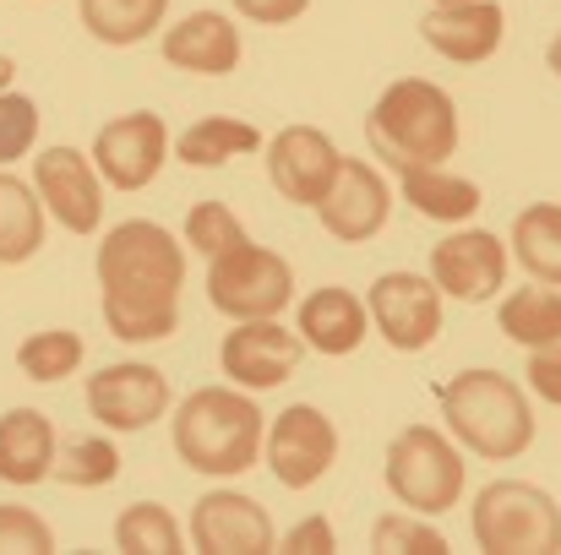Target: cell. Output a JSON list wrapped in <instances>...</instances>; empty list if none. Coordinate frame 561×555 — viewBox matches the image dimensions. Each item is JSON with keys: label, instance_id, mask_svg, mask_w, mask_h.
Returning <instances> with one entry per match:
<instances>
[{"label": "cell", "instance_id": "obj_1", "mask_svg": "<svg viewBox=\"0 0 561 555\" xmlns=\"http://www.w3.org/2000/svg\"><path fill=\"white\" fill-rule=\"evenodd\" d=\"M99 289L104 327L121 344H164L181 327L186 245L153 218H126L99 240Z\"/></svg>", "mask_w": 561, "mask_h": 555}, {"label": "cell", "instance_id": "obj_2", "mask_svg": "<svg viewBox=\"0 0 561 555\" xmlns=\"http://www.w3.org/2000/svg\"><path fill=\"white\" fill-rule=\"evenodd\" d=\"M366 142L392 170H436L458 153V104L425 77H398L366 115Z\"/></svg>", "mask_w": 561, "mask_h": 555}, {"label": "cell", "instance_id": "obj_3", "mask_svg": "<svg viewBox=\"0 0 561 555\" xmlns=\"http://www.w3.org/2000/svg\"><path fill=\"white\" fill-rule=\"evenodd\" d=\"M262 408L245 386H196L175 408V458L202 479H234L262 463Z\"/></svg>", "mask_w": 561, "mask_h": 555}, {"label": "cell", "instance_id": "obj_4", "mask_svg": "<svg viewBox=\"0 0 561 555\" xmlns=\"http://www.w3.org/2000/svg\"><path fill=\"white\" fill-rule=\"evenodd\" d=\"M436 403L453 441L480 452L485 463H513L535 447V408L524 386L502 370H458L436 392Z\"/></svg>", "mask_w": 561, "mask_h": 555}, {"label": "cell", "instance_id": "obj_5", "mask_svg": "<svg viewBox=\"0 0 561 555\" xmlns=\"http://www.w3.org/2000/svg\"><path fill=\"white\" fill-rule=\"evenodd\" d=\"M474 545L485 555H557L561 551V507L551 490L529 479H491L469 512Z\"/></svg>", "mask_w": 561, "mask_h": 555}, {"label": "cell", "instance_id": "obj_6", "mask_svg": "<svg viewBox=\"0 0 561 555\" xmlns=\"http://www.w3.org/2000/svg\"><path fill=\"white\" fill-rule=\"evenodd\" d=\"M463 452L453 436H442L436 425H409L392 436L387 447V490L420 512V518H442L463 501Z\"/></svg>", "mask_w": 561, "mask_h": 555}, {"label": "cell", "instance_id": "obj_7", "mask_svg": "<svg viewBox=\"0 0 561 555\" xmlns=\"http://www.w3.org/2000/svg\"><path fill=\"white\" fill-rule=\"evenodd\" d=\"M295 300V267L267 251L251 245V234L218 256H207V305L229 322H256V316H278Z\"/></svg>", "mask_w": 561, "mask_h": 555}, {"label": "cell", "instance_id": "obj_8", "mask_svg": "<svg viewBox=\"0 0 561 555\" xmlns=\"http://www.w3.org/2000/svg\"><path fill=\"white\" fill-rule=\"evenodd\" d=\"M262 452H267V469L284 490H311L339 463V425L317 403H289L284 414H273Z\"/></svg>", "mask_w": 561, "mask_h": 555}, {"label": "cell", "instance_id": "obj_9", "mask_svg": "<svg viewBox=\"0 0 561 555\" xmlns=\"http://www.w3.org/2000/svg\"><path fill=\"white\" fill-rule=\"evenodd\" d=\"M442 305H447V294L436 289L431 273H381L366 300L371 327L398 355H420L442 338Z\"/></svg>", "mask_w": 561, "mask_h": 555}, {"label": "cell", "instance_id": "obj_10", "mask_svg": "<svg viewBox=\"0 0 561 555\" xmlns=\"http://www.w3.org/2000/svg\"><path fill=\"white\" fill-rule=\"evenodd\" d=\"M170 159V126L153 109H131L93 137V170L115 190H148Z\"/></svg>", "mask_w": 561, "mask_h": 555}, {"label": "cell", "instance_id": "obj_11", "mask_svg": "<svg viewBox=\"0 0 561 555\" xmlns=\"http://www.w3.org/2000/svg\"><path fill=\"white\" fill-rule=\"evenodd\" d=\"M306 360L300 333L278 327V316H256V322H234V333H224L218 344V366L234 386L245 392H273L284 386Z\"/></svg>", "mask_w": 561, "mask_h": 555}, {"label": "cell", "instance_id": "obj_12", "mask_svg": "<svg viewBox=\"0 0 561 555\" xmlns=\"http://www.w3.org/2000/svg\"><path fill=\"white\" fill-rule=\"evenodd\" d=\"M88 414L104 425V430H148L170 414V381L159 366H142V360H121V366H104L99 375H88Z\"/></svg>", "mask_w": 561, "mask_h": 555}, {"label": "cell", "instance_id": "obj_13", "mask_svg": "<svg viewBox=\"0 0 561 555\" xmlns=\"http://www.w3.org/2000/svg\"><path fill=\"white\" fill-rule=\"evenodd\" d=\"M33 190H38L44 212L71 234H93L104 223V181H99L93 159L77 148H44L33 159Z\"/></svg>", "mask_w": 561, "mask_h": 555}, {"label": "cell", "instance_id": "obj_14", "mask_svg": "<svg viewBox=\"0 0 561 555\" xmlns=\"http://www.w3.org/2000/svg\"><path fill=\"white\" fill-rule=\"evenodd\" d=\"M431 278L447 300L485 305L507 284V245L491 229H458L442 245H431Z\"/></svg>", "mask_w": 561, "mask_h": 555}, {"label": "cell", "instance_id": "obj_15", "mask_svg": "<svg viewBox=\"0 0 561 555\" xmlns=\"http://www.w3.org/2000/svg\"><path fill=\"white\" fill-rule=\"evenodd\" d=\"M339 164H344V153L333 148V137L322 126H284L267 142V181L295 207H317L339 175Z\"/></svg>", "mask_w": 561, "mask_h": 555}, {"label": "cell", "instance_id": "obj_16", "mask_svg": "<svg viewBox=\"0 0 561 555\" xmlns=\"http://www.w3.org/2000/svg\"><path fill=\"white\" fill-rule=\"evenodd\" d=\"M191 545L202 555H267L278 551L273 518L240 490H207L191 507Z\"/></svg>", "mask_w": 561, "mask_h": 555}, {"label": "cell", "instance_id": "obj_17", "mask_svg": "<svg viewBox=\"0 0 561 555\" xmlns=\"http://www.w3.org/2000/svg\"><path fill=\"white\" fill-rule=\"evenodd\" d=\"M387 212H392V190H387V181L376 175L366 159H344L333 185H328V196L317 201L322 229H328L333 240H344V245L376 240V234L387 229Z\"/></svg>", "mask_w": 561, "mask_h": 555}, {"label": "cell", "instance_id": "obj_18", "mask_svg": "<svg viewBox=\"0 0 561 555\" xmlns=\"http://www.w3.org/2000/svg\"><path fill=\"white\" fill-rule=\"evenodd\" d=\"M507 33V11L496 0H453V5H431L420 22V38L453 60V66H480L502 49Z\"/></svg>", "mask_w": 561, "mask_h": 555}, {"label": "cell", "instance_id": "obj_19", "mask_svg": "<svg viewBox=\"0 0 561 555\" xmlns=\"http://www.w3.org/2000/svg\"><path fill=\"white\" fill-rule=\"evenodd\" d=\"M295 333H300L306 349H317V355H328V360H344V355H355V349L366 344L371 311H366V300H355L350 289L322 284V289H311V294L300 300Z\"/></svg>", "mask_w": 561, "mask_h": 555}, {"label": "cell", "instance_id": "obj_20", "mask_svg": "<svg viewBox=\"0 0 561 555\" xmlns=\"http://www.w3.org/2000/svg\"><path fill=\"white\" fill-rule=\"evenodd\" d=\"M164 60L191 77H229L240 66V27L224 11H191L159 38Z\"/></svg>", "mask_w": 561, "mask_h": 555}, {"label": "cell", "instance_id": "obj_21", "mask_svg": "<svg viewBox=\"0 0 561 555\" xmlns=\"http://www.w3.org/2000/svg\"><path fill=\"white\" fill-rule=\"evenodd\" d=\"M55 419L44 408H5L0 414V479L5 485H38L55 463Z\"/></svg>", "mask_w": 561, "mask_h": 555}, {"label": "cell", "instance_id": "obj_22", "mask_svg": "<svg viewBox=\"0 0 561 555\" xmlns=\"http://www.w3.org/2000/svg\"><path fill=\"white\" fill-rule=\"evenodd\" d=\"M256 148H262V131L251 120H234V115H207L175 137V159L186 170H224L234 159H251Z\"/></svg>", "mask_w": 561, "mask_h": 555}, {"label": "cell", "instance_id": "obj_23", "mask_svg": "<svg viewBox=\"0 0 561 555\" xmlns=\"http://www.w3.org/2000/svg\"><path fill=\"white\" fill-rule=\"evenodd\" d=\"M398 181H403V201L420 218H431V223H469L480 212V201H485L480 185L453 175L447 164H436V170H403Z\"/></svg>", "mask_w": 561, "mask_h": 555}, {"label": "cell", "instance_id": "obj_24", "mask_svg": "<svg viewBox=\"0 0 561 555\" xmlns=\"http://www.w3.org/2000/svg\"><path fill=\"white\" fill-rule=\"evenodd\" d=\"M77 16H82V27H88L99 44L131 49V44L164 33L170 0H77Z\"/></svg>", "mask_w": 561, "mask_h": 555}, {"label": "cell", "instance_id": "obj_25", "mask_svg": "<svg viewBox=\"0 0 561 555\" xmlns=\"http://www.w3.org/2000/svg\"><path fill=\"white\" fill-rule=\"evenodd\" d=\"M44 251V201L33 185L0 170V267H22Z\"/></svg>", "mask_w": 561, "mask_h": 555}, {"label": "cell", "instance_id": "obj_26", "mask_svg": "<svg viewBox=\"0 0 561 555\" xmlns=\"http://www.w3.org/2000/svg\"><path fill=\"white\" fill-rule=\"evenodd\" d=\"M513 256L535 284L561 289V201H529L513 218Z\"/></svg>", "mask_w": 561, "mask_h": 555}, {"label": "cell", "instance_id": "obj_27", "mask_svg": "<svg viewBox=\"0 0 561 555\" xmlns=\"http://www.w3.org/2000/svg\"><path fill=\"white\" fill-rule=\"evenodd\" d=\"M496 327L507 344L518 349H546L561 344V294L551 284H535V289H513L502 305H496Z\"/></svg>", "mask_w": 561, "mask_h": 555}, {"label": "cell", "instance_id": "obj_28", "mask_svg": "<svg viewBox=\"0 0 561 555\" xmlns=\"http://www.w3.org/2000/svg\"><path fill=\"white\" fill-rule=\"evenodd\" d=\"M115 474H121V452L104 436H77V441L55 447V463H49V479H60L71 490H104Z\"/></svg>", "mask_w": 561, "mask_h": 555}, {"label": "cell", "instance_id": "obj_29", "mask_svg": "<svg viewBox=\"0 0 561 555\" xmlns=\"http://www.w3.org/2000/svg\"><path fill=\"white\" fill-rule=\"evenodd\" d=\"M82 366V338L71 327H44V333H27L16 344V370L38 386H55L66 375H77Z\"/></svg>", "mask_w": 561, "mask_h": 555}, {"label": "cell", "instance_id": "obj_30", "mask_svg": "<svg viewBox=\"0 0 561 555\" xmlns=\"http://www.w3.org/2000/svg\"><path fill=\"white\" fill-rule=\"evenodd\" d=\"M115 545L121 551H137V555H175L186 545V534H181V523H175L170 507L137 501V507H126L115 518Z\"/></svg>", "mask_w": 561, "mask_h": 555}, {"label": "cell", "instance_id": "obj_31", "mask_svg": "<svg viewBox=\"0 0 561 555\" xmlns=\"http://www.w3.org/2000/svg\"><path fill=\"white\" fill-rule=\"evenodd\" d=\"M240 240H245V223L224 201H196L186 212V245L196 256H218V251H229Z\"/></svg>", "mask_w": 561, "mask_h": 555}, {"label": "cell", "instance_id": "obj_32", "mask_svg": "<svg viewBox=\"0 0 561 555\" xmlns=\"http://www.w3.org/2000/svg\"><path fill=\"white\" fill-rule=\"evenodd\" d=\"M371 551H381V555H447L453 545H447L431 523H420V512H414V518H376Z\"/></svg>", "mask_w": 561, "mask_h": 555}, {"label": "cell", "instance_id": "obj_33", "mask_svg": "<svg viewBox=\"0 0 561 555\" xmlns=\"http://www.w3.org/2000/svg\"><path fill=\"white\" fill-rule=\"evenodd\" d=\"M38 142V104L27 93H0V170L11 159H27Z\"/></svg>", "mask_w": 561, "mask_h": 555}, {"label": "cell", "instance_id": "obj_34", "mask_svg": "<svg viewBox=\"0 0 561 555\" xmlns=\"http://www.w3.org/2000/svg\"><path fill=\"white\" fill-rule=\"evenodd\" d=\"M55 529L33 507H0V555H49Z\"/></svg>", "mask_w": 561, "mask_h": 555}, {"label": "cell", "instance_id": "obj_35", "mask_svg": "<svg viewBox=\"0 0 561 555\" xmlns=\"http://www.w3.org/2000/svg\"><path fill=\"white\" fill-rule=\"evenodd\" d=\"M529 392L561 408V344L529 349Z\"/></svg>", "mask_w": 561, "mask_h": 555}, {"label": "cell", "instance_id": "obj_36", "mask_svg": "<svg viewBox=\"0 0 561 555\" xmlns=\"http://www.w3.org/2000/svg\"><path fill=\"white\" fill-rule=\"evenodd\" d=\"M278 551H289V555H333L339 551V540H333V523H328V518H306V523H295V529L278 540Z\"/></svg>", "mask_w": 561, "mask_h": 555}, {"label": "cell", "instance_id": "obj_37", "mask_svg": "<svg viewBox=\"0 0 561 555\" xmlns=\"http://www.w3.org/2000/svg\"><path fill=\"white\" fill-rule=\"evenodd\" d=\"M234 11L256 27H289L311 11V0H234Z\"/></svg>", "mask_w": 561, "mask_h": 555}, {"label": "cell", "instance_id": "obj_38", "mask_svg": "<svg viewBox=\"0 0 561 555\" xmlns=\"http://www.w3.org/2000/svg\"><path fill=\"white\" fill-rule=\"evenodd\" d=\"M546 66H551V71H557V77H561V33H557V38H551V49H546Z\"/></svg>", "mask_w": 561, "mask_h": 555}, {"label": "cell", "instance_id": "obj_39", "mask_svg": "<svg viewBox=\"0 0 561 555\" xmlns=\"http://www.w3.org/2000/svg\"><path fill=\"white\" fill-rule=\"evenodd\" d=\"M11 77H16V66H11V60H5V55H0V93H5V88H11Z\"/></svg>", "mask_w": 561, "mask_h": 555}, {"label": "cell", "instance_id": "obj_40", "mask_svg": "<svg viewBox=\"0 0 561 555\" xmlns=\"http://www.w3.org/2000/svg\"><path fill=\"white\" fill-rule=\"evenodd\" d=\"M431 5H453V0H431Z\"/></svg>", "mask_w": 561, "mask_h": 555}]
</instances>
